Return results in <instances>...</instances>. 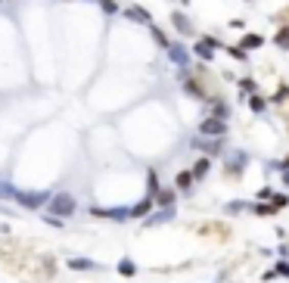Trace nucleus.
I'll use <instances>...</instances> for the list:
<instances>
[{"mask_svg": "<svg viewBox=\"0 0 289 283\" xmlns=\"http://www.w3.org/2000/svg\"><path fill=\"white\" fill-rule=\"evenodd\" d=\"M13 199L19 202L22 209H44L53 196H50L47 190H16V196H13Z\"/></svg>", "mask_w": 289, "mask_h": 283, "instance_id": "obj_1", "label": "nucleus"}, {"mask_svg": "<svg viewBox=\"0 0 289 283\" xmlns=\"http://www.w3.org/2000/svg\"><path fill=\"white\" fill-rule=\"evenodd\" d=\"M75 209H78V202H75L72 193H56V196L47 202V212L56 215V218H69V215H75Z\"/></svg>", "mask_w": 289, "mask_h": 283, "instance_id": "obj_2", "label": "nucleus"}, {"mask_svg": "<svg viewBox=\"0 0 289 283\" xmlns=\"http://www.w3.org/2000/svg\"><path fill=\"white\" fill-rule=\"evenodd\" d=\"M221 47V40L215 37V34H205V37H199L196 40V47H193V56L196 59H202V62H212L215 59V50Z\"/></svg>", "mask_w": 289, "mask_h": 283, "instance_id": "obj_3", "label": "nucleus"}, {"mask_svg": "<svg viewBox=\"0 0 289 283\" xmlns=\"http://www.w3.org/2000/svg\"><path fill=\"white\" fill-rule=\"evenodd\" d=\"M199 134L202 137H224L227 134V121L224 118H215V115H205L199 121Z\"/></svg>", "mask_w": 289, "mask_h": 283, "instance_id": "obj_4", "label": "nucleus"}, {"mask_svg": "<svg viewBox=\"0 0 289 283\" xmlns=\"http://www.w3.org/2000/svg\"><path fill=\"white\" fill-rule=\"evenodd\" d=\"M246 162H249V156H246L242 149H233V153H227L224 156V168H227V175H242V168H246Z\"/></svg>", "mask_w": 289, "mask_h": 283, "instance_id": "obj_5", "label": "nucleus"}, {"mask_svg": "<svg viewBox=\"0 0 289 283\" xmlns=\"http://www.w3.org/2000/svg\"><path fill=\"white\" fill-rule=\"evenodd\" d=\"M168 59H171L174 66H181V69H187L190 59H193V50H187L184 44H171V47H168Z\"/></svg>", "mask_w": 289, "mask_h": 283, "instance_id": "obj_6", "label": "nucleus"}, {"mask_svg": "<svg viewBox=\"0 0 289 283\" xmlns=\"http://www.w3.org/2000/svg\"><path fill=\"white\" fill-rule=\"evenodd\" d=\"M196 149H205V156H221V137H205V140H196Z\"/></svg>", "mask_w": 289, "mask_h": 283, "instance_id": "obj_7", "label": "nucleus"}, {"mask_svg": "<svg viewBox=\"0 0 289 283\" xmlns=\"http://www.w3.org/2000/svg\"><path fill=\"white\" fill-rule=\"evenodd\" d=\"M174 196H177V187H174V190H171V187H162V190L155 193V206L171 209V206H174Z\"/></svg>", "mask_w": 289, "mask_h": 283, "instance_id": "obj_8", "label": "nucleus"}, {"mask_svg": "<svg viewBox=\"0 0 289 283\" xmlns=\"http://www.w3.org/2000/svg\"><path fill=\"white\" fill-rule=\"evenodd\" d=\"M171 25H174V28H177V34H184V37H187V34H193V22H190L184 13H177V10L171 13Z\"/></svg>", "mask_w": 289, "mask_h": 283, "instance_id": "obj_9", "label": "nucleus"}, {"mask_svg": "<svg viewBox=\"0 0 289 283\" xmlns=\"http://www.w3.org/2000/svg\"><path fill=\"white\" fill-rule=\"evenodd\" d=\"M125 16L131 19V22H140V25H152V16L143 10V7H128L125 10Z\"/></svg>", "mask_w": 289, "mask_h": 283, "instance_id": "obj_10", "label": "nucleus"}, {"mask_svg": "<svg viewBox=\"0 0 289 283\" xmlns=\"http://www.w3.org/2000/svg\"><path fill=\"white\" fill-rule=\"evenodd\" d=\"M261 44H264V37H261V34H255V31H246V34H242V40H239V47H242V50H258Z\"/></svg>", "mask_w": 289, "mask_h": 283, "instance_id": "obj_11", "label": "nucleus"}, {"mask_svg": "<svg viewBox=\"0 0 289 283\" xmlns=\"http://www.w3.org/2000/svg\"><path fill=\"white\" fill-rule=\"evenodd\" d=\"M152 206H155V202H152V196H143V199L137 202V206L131 209V218H146V215L152 212Z\"/></svg>", "mask_w": 289, "mask_h": 283, "instance_id": "obj_12", "label": "nucleus"}, {"mask_svg": "<svg viewBox=\"0 0 289 283\" xmlns=\"http://www.w3.org/2000/svg\"><path fill=\"white\" fill-rule=\"evenodd\" d=\"M209 168H212V162H209V156H202V159L196 162V165H193L190 171H193V178H196V181H205V175H209Z\"/></svg>", "mask_w": 289, "mask_h": 283, "instance_id": "obj_13", "label": "nucleus"}, {"mask_svg": "<svg viewBox=\"0 0 289 283\" xmlns=\"http://www.w3.org/2000/svg\"><path fill=\"white\" fill-rule=\"evenodd\" d=\"M184 91H187V94H193L196 100H205V91L196 84V81H193V75H187V72H184Z\"/></svg>", "mask_w": 289, "mask_h": 283, "instance_id": "obj_14", "label": "nucleus"}, {"mask_svg": "<svg viewBox=\"0 0 289 283\" xmlns=\"http://www.w3.org/2000/svg\"><path fill=\"white\" fill-rule=\"evenodd\" d=\"M69 268L72 271H100V265L91 258H69Z\"/></svg>", "mask_w": 289, "mask_h": 283, "instance_id": "obj_15", "label": "nucleus"}, {"mask_svg": "<svg viewBox=\"0 0 289 283\" xmlns=\"http://www.w3.org/2000/svg\"><path fill=\"white\" fill-rule=\"evenodd\" d=\"M209 109H212L215 118H224V121H227V115H230V103H224V100H212Z\"/></svg>", "mask_w": 289, "mask_h": 283, "instance_id": "obj_16", "label": "nucleus"}, {"mask_svg": "<svg viewBox=\"0 0 289 283\" xmlns=\"http://www.w3.org/2000/svg\"><path fill=\"white\" fill-rule=\"evenodd\" d=\"M193 181H196V178H193V171H177V178H174V187H177L181 193H187V190L193 187Z\"/></svg>", "mask_w": 289, "mask_h": 283, "instance_id": "obj_17", "label": "nucleus"}, {"mask_svg": "<svg viewBox=\"0 0 289 283\" xmlns=\"http://www.w3.org/2000/svg\"><path fill=\"white\" fill-rule=\"evenodd\" d=\"M149 34H152V40H155V44L162 47V50H168L171 47V40H168V34H165L159 25H149Z\"/></svg>", "mask_w": 289, "mask_h": 283, "instance_id": "obj_18", "label": "nucleus"}, {"mask_svg": "<svg viewBox=\"0 0 289 283\" xmlns=\"http://www.w3.org/2000/svg\"><path fill=\"white\" fill-rule=\"evenodd\" d=\"M165 221H174V206L165 209V212H159V215H152V218L146 221V227H159V224H165Z\"/></svg>", "mask_w": 289, "mask_h": 283, "instance_id": "obj_19", "label": "nucleus"}, {"mask_svg": "<svg viewBox=\"0 0 289 283\" xmlns=\"http://www.w3.org/2000/svg\"><path fill=\"white\" fill-rule=\"evenodd\" d=\"M162 190V181H159V175L155 171H146V196H152L155 199V193Z\"/></svg>", "mask_w": 289, "mask_h": 283, "instance_id": "obj_20", "label": "nucleus"}, {"mask_svg": "<svg viewBox=\"0 0 289 283\" xmlns=\"http://www.w3.org/2000/svg\"><path fill=\"white\" fill-rule=\"evenodd\" d=\"M274 44H277L280 50H289V25H280V28H277V34H274Z\"/></svg>", "mask_w": 289, "mask_h": 283, "instance_id": "obj_21", "label": "nucleus"}, {"mask_svg": "<svg viewBox=\"0 0 289 283\" xmlns=\"http://www.w3.org/2000/svg\"><path fill=\"white\" fill-rule=\"evenodd\" d=\"M249 109H252L255 115H261V112L268 109V100H264L261 94H252V97H249Z\"/></svg>", "mask_w": 289, "mask_h": 283, "instance_id": "obj_22", "label": "nucleus"}, {"mask_svg": "<svg viewBox=\"0 0 289 283\" xmlns=\"http://www.w3.org/2000/svg\"><path fill=\"white\" fill-rule=\"evenodd\" d=\"M118 274H121V277H134V274H137V265H134L131 258H121V262H118Z\"/></svg>", "mask_w": 289, "mask_h": 283, "instance_id": "obj_23", "label": "nucleus"}, {"mask_svg": "<svg viewBox=\"0 0 289 283\" xmlns=\"http://www.w3.org/2000/svg\"><path fill=\"white\" fill-rule=\"evenodd\" d=\"M224 53H230L236 62H249V50H242L239 44H236V47H224Z\"/></svg>", "mask_w": 289, "mask_h": 283, "instance_id": "obj_24", "label": "nucleus"}, {"mask_svg": "<svg viewBox=\"0 0 289 283\" xmlns=\"http://www.w3.org/2000/svg\"><path fill=\"white\" fill-rule=\"evenodd\" d=\"M271 206H274L277 212L286 209V206H289V196H286V193H274V196H271Z\"/></svg>", "mask_w": 289, "mask_h": 283, "instance_id": "obj_25", "label": "nucleus"}, {"mask_svg": "<svg viewBox=\"0 0 289 283\" xmlns=\"http://www.w3.org/2000/svg\"><path fill=\"white\" fill-rule=\"evenodd\" d=\"M239 91L252 97V94H258V84H255V81H252V78H242V81H239Z\"/></svg>", "mask_w": 289, "mask_h": 283, "instance_id": "obj_26", "label": "nucleus"}, {"mask_svg": "<svg viewBox=\"0 0 289 283\" xmlns=\"http://www.w3.org/2000/svg\"><path fill=\"white\" fill-rule=\"evenodd\" d=\"M97 4H100V10H103L106 16H115V13H118V4H115V0H97Z\"/></svg>", "mask_w": 289, "mask_h": 283, "instance_id": "obj_27", "label": "nucleus"}, {"mask_svg": "<svg viewBox=\"0 0 289 283\" xmlns=\"http://www.w3.org/2000/svg\"><path fill=\"white\" fill-rule=\"evenodd\" d=\"M4 196H16V190H13V184L0 181V199H4Z\"/></svg>", "mask_w": 289, "mask_h": 283, "instance_id": "obj_28", "label": "nucleus"}, {"mask_svg": "<svg viewBox=\"0 0 289 283\" xmlns=\"http://www.w3.org/2000/svg\"><path fill=\"white\" fill-rule=\"evenodd\" d=\"M255 209V215H271V212H277L274 206H252Z\"/></svg>", "mask_w": 289, "mask_h": 283, "instance_id": "obj_29", "label": "nucleus"}, {"mask_svg": "<svg viewBox=\"0 0 289 283\" xmlns=\"http://www.w3.org/2000/svg\"><path fill=\"white\" fill-rule=\"evenodd\" d=\"M47 224H50V227H62V218H56V215H47Z\"/></svg>", "mask_w": 289, "mask_h": 283, "instance_id": "obj_30", "label": "nucleus"}, {"mask_svg": "<svg viewBox=\"0 0 289 283\" xmlns=\"http://www.w3.org/2000/svg\"><path fill=\"white\" fill-rule=\"evenodd\" d=\"M277 274H283V277H289V265H286V262H277Z\"/></svg>", "mask_w": 289, "mask_h": 283, "instance_id": "obj_31", "label": "nucleus"}, {"mask_svg": "<svg viewBox=\"0 0 289 283\" xmlns=\"http://www.w3.org/2000/svg\"><path fill=\"white\" fill-rule=\"evenodd\" d=\"M242 209H246L242 202H233V206H227V212H233V215H236V212H242Z\"/></svg>", "mask_w": 289, "mask_h": 283, "instance_id": "obj_32", "label": "nucleus"}]
</instances>
